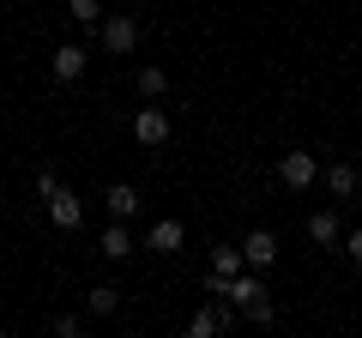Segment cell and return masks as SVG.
Returning <instances> with one entry per match:
<instances>
[{"mask_svg":"<svg viewBox=\"0 0 362 338\" xmlns=\"http://www.w3.org/2000/svg\"><path fill=\"white\" fill-rule=\"evenodd\" d=\"M37 194H42V206H49V223H54L61 235H73L78 223H85V206H78V194H66V187L49 175V169H37Z\"/></svg>","mask_w":362,"mask_h":338,"instance_id":"1","label":"cell"},{"mask_svg":"<svg viewBox=\"0 0 362 338\" xmlns=\"http://www.w3.org/2000/svg\"><path fill=\"white\" fill-rule=\"evenodd\" d=\"M278 182H284L290 194H308V187L320 182V163H314L308 151H284L278 157Z\"/></svg>","mask_w":362,"mask_h":338,"instance_id":"2","label":"cell"},{"mask_svg":"<svg viewBox=\"0 0 362 338\" xmlns=\"http://www.w3.org/2000/svg\"><path fill=\"white\" fill-rule=\"evenodd\" d=\"M97 37H103L109 54H133V49H139V25H133L127 13H109L103 25H97Z\"/></svg>","mask_w":362,"mask_h":338,"instance_id":"3","label":"cell"},{"mask_svg":"<svg viewBox=\"0 0 362 338\" xmlns=\"http://www.w3.org/2000/svg\"><path fill=\"white\" fill-rule=\"evenodd\" d=\"M85 66H90V49L61 42V49H54V61H49V73H54V85H73V78H85Z\"/></svg>","mask_w":362,"mask_h":338,"instance_id":"4","label":"cell"},{"mask_svg":"<svg viewBox=\"0 0 362 338\" xmlns=\"http://www.w3.org/2000/svg\"><path fill=\"white\" fill-rule=\"evenodd\" d=\"M133 139L139 145H169V115L157 103H145L139 115H133Z\"/></svg>","mask_w":362,"mask_h":338,"instance_id":"5","label":"cell"},{"mask_svg":"<svg viewBox=\"0 0 362 338\" xmlns=\"http://www.w3.org/2000/svg\"><path fill=\"white\" fill-rule=\"evenodd\" d=\"M181 242H187L181 218H157V223H151V235H145V247H151V254H175Z\"/></svg>","mask_w":362,"mask_h":338,"instance_id":"6","label":"cell"},{"mask_svg":"<svg viewBox=\"0 0 362 338\" xmlns=\"http://www.w3.org/2000/svg\"><path fill=\"white\" fill-rule=\"evenodd\" d=\"M242 254H247V266H254V272H266V266L278 260V235H272V230H254V235L242 242Z\"/></svg>","mask_w":362,"mask_h":338,"instance_id":"7","label":"cell"},{"mask_svg":"<svg viewBox=\"0 0 362 338\" xmlns=\"http://www.w3.org/2000/svg\"><path fill=\"white\" fill-rule=\"evenodd\" d=\"M97 247H103V260H127V254H133L127 223H121V218H109V230H103V242H97Z\"/></svg>","mask_w":362,"mask_h":338,"instance_id":"8","label":"cell"},{"mask_svg":"<svg viewBox=\"0 0 362 338\" xmlns=\"http://www.w3.org/2000/svg\"><path fill=\"white\" fill-rule=\"evenodd\" d=\"M338 235H344V223H338V211H314V218H308V242H320V247H332Z\"/></svg>","mask_w":362,"mask_h":338,"instance_id":"9","label":"cell"},{"mask_svg":"<svg viewBox=\"0 0 362 338\" xmlns=\"http://www.w3.org/2000/svg\"><path fill=\"white\" fill-rule=\"evenodd\" d=\"M211 272H218V278L247 272V254H242V247H211Z\"/></svg>","mask_w":362,"mask_h":338,"instance_id":"10","label":"cell"},{"mask_svg":"<svg viewBox=\"0 0 362 338\" xmlns=\"http://www.w3.org/2000/svg\"><path fill=\"white\" fill-rule=\"evenodd\" d=\"M133 85H139V97H151V103H157V97L169 91V73H163V66H139V78H133Z\"/></svg>","mask_w":362,"mask_h":338,"instance_id":"11","label":"cell"},{"mask_svg":"<svg viewBox=\"0 0 362 338\" xmlns=\"http://www.w3.org/2000/svg\"><path fill=\"white\" fill-rule=\"evenodd\" d=\"M85 308H90V314H115V308H121V290H115V284L85 290Z\"/></svg>","mask_w":362,"mask_h":338,"instance_id":"12","label":"cell"},{"mask_svg":"<svg viewBox=\"0 0 362 338\" xmlns=\"http://www.w3.org/2000/svg\"><path fill=\"white\" fill-rule=\"evenodd\" d=\"M211 332H223L218 308H194V314H187V338H211Z\"/></svg>","mask_w":362,"mask_h":338,"instance_id":"13","label":"cell"},{"mask_svg":"<svg viewBox=\"0 0 362 338\" xmlns=\"http://www.w3.org/2000/svg\"><path fill=\"white\" fill-rule=\"evenodd\" d=\"M109 218H133V211H139V194H133V187H109Z\"/></svg>","mask_w":362,"mask_h":338,"instance_id":"14","label":"cell"},{"mask_svg":"<svg viewBox=\"0 0 362 338\" xmlns=\"http://www.w3.org/2000/svg\"><path fill=\"white\" fill-rule=\"evenodd\" d=\"M326 187H332V194H356V169H350V163H332V169H326Z\"/></svg>","mask_w":362,"mask_h":338,"instance_id":"15","label":"cell"},{"mask_svg":"<svg viewBox=\"0 0 362 338\" xmlns=\"http://www.w3.org/2000/svg\"><path fill=\"white\" fill-rule=\"evenodd\" d=\"M66 13H73L78 25H103V0H66Z\"/></svg>","mask_w":362,"mask_h":338,"instance_id":"16","label":"cell"},{"mask_svg":"<svg viewBox=\"0 0 362 338\" xmlns=\"http://www.w3.org/2000/svg\"><path fill=\"white\" fill-rule=\"evenodd\" d=\"M242 320H254V326H272V320H278V308H272V296H254V302L242 308Z\"/></svg>","mask_w":362,"mask_h":338,"instance_id":"17","label":"cell"},{"mask_svg":"<svg viewBox=\"0 0 362 338\" xmlns=\"http://www.w3.org/2000/svg\"><path fill=\"white\" fill-rule=\"evenodd\" d=\"M54 338H78V314H54Z\"/></svg>","mask_w":362,"mask_h":338,"instance_id":"18","label":"cell"},{"mask_svg":"<svg viewBox=\"0 0 362 338\" xmlns=\"http://www.w3.org/2000/svg\"><path fill=\"white\" fill-rule=\"evenodd\" d=\"M344 247H350V260H356V266H362V223H356V230H350V235H344Z\"/></svg>","mask_w":362,"mask_h":338,"instance_id":"19","label":"cell"},{"mask_svg":"<svg viewBox=\"0 0 362 338\" xmlns=\"http://www.w3.org/2000/svg\"><path fill=\"white\" fill-rule=\"evenodd\" d=\"M0 211H6V194H0Z\"/></svg>","mask_w":362,"mask_h":338,"instance_id":"20","label":"cell"}]
</instances>
